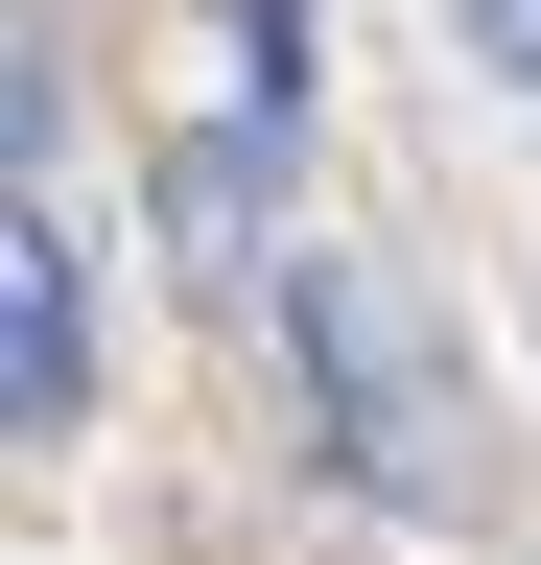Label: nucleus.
<instances>
[{
    "mask_svg": "<svg viewBox=\"0 0 541 565\" xmlns=\"http://www.w3.org/2000/svg\"><path fill=\"white\" fill-rule=\"evenodd\" d=\"M283 377L377 519H470V401H447V330L400 307V259H329V236L283 259Z\"/></svg>",
    "mask_w": 541,
    "mask_h": 565,
    "instance_id": "obj_1",
    "label": "nucleus"
},
{
    "mask_svg": "<svg viewBox=\"0 0 541 565\" xmlns=\"http://www.w3.org/2000/svg\"><path fill=\"white\" fill-rule=\"evenodd\" d=\"M0 424L24 448L95 424V236H72V189H24V236H0Z\"/></svg>",
    "mask_w": 541,
    "mask_h": 565,
    "instance_id": "obj_2",
    "label": "nucleus"
},
{
    "mask_svg": "<svg viewBox=\"0 0 541 565\" xmlns=\"http://www.w3.org/2000/svg\"><path fill=\"white\" fill-rule=\"evenodd\" d=\"M165 236L213 259V282H259V259H283V236H259V141H188V166H165Z\"/></svg>",
    "mask_w": 541,
    "mask_h": 565,
    "instance_id": "obj_3",
    "label": "nucleus"
},
{
    "mask_svg": "<svg viewBox=\"0 0 541 565\" xmlns=\"http://www.w3.org/2000/svg\"><path fill=\"white\" fill-rule=\"evenodd\" d=\"M470 71H518V95H541V0H470Z\"/></svg>",
    "mask_w": 541,
    "mask_h": 565,
    "instance_id": "obj_4",
    "label": "nucleus"
}]
</instances>
